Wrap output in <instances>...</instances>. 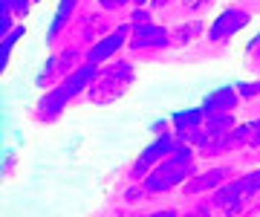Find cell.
<instances>
[{"instance_id": "cell-16", "label": "cell", "mask_w": 260, "mask_h": 217, "mask_svg": "<svg viewBox=\"0 0 260 217\" xmlns=\"http://www.w3.org/2000/svg\"><path fill=\"white\" fill-rule=\"evenodd\" d=\"M240 90H243L246 96H254V93L260 90V84H240Z\"/></svg>"}, {"instance_id": "cell-2", "label": "cell", "mask_w": 260, "mask_h": 217, "mask_svg": "<svg viewBox=\"0 0 260 217\" xmlns=\"http://www.w3.org/2000/svg\"><path fill=\"white\" fill-rule=\"evenodd\" d=\"M95 73H99V70H95V64H90V61H87V67L75 70V73H73L70 78H67L64 84H58L55 90H52V93H49L47 99H44V102H41V110H44L47 116L61 113V110H64V104L70 102V99H75V96H78V93L84 90V87L93 81Z\"/></svg>"}, {"instance_id": "cell-12", "label": "cell", "mask_w": 260, "mask_h": 217, "mask_svg": "<svg viewBox=\"0 0 260 217\" xmlns=\"http://www.w3.org/2000/svg\"><path fill=\"white\" fill-rule=\"evenodd\" d=\"M73 6H75V0H61V6H58V12H55V20H52V35H55L58 29L67 23V18H70Z\"/></svg>"}, {"instance_id": "cell-20", "label": "cell", "mask_w": 260, "mask_h": 217, "mask_svg": "<svg viewBox=\"0 0 260 217\" xmlns=\"http://www.w3.org/2000/svg\"><path fill=\"white\" fill-rule=\"evenodd\" d=\"M142 3H145V0H136V6H142Z\"/></svg>"}, {"instance_id": "cell-8", "label": "cell", "mask_w": 260, "mask_h": 217, "mask_svg": "<svg viewBox=\"0 0 260 217\" xmlns=\"http://www.w3.org/2000/svg\"><path fill=\"white\" fill-rule=\"evenodd\" d=\"M124 32H127V29L121 26V29H116L113 35H107V38H104L102 44H99V47L90 49L87 61H90V64H99V61H104V58H110L113 52H116V49H119L121 44H124Z\"/></svg>"}, {"instance_id": "cell-4", "label": "cell", "mask_w": 260, "mask_h": 217, "mask_svg": "<svg viewBox=\"0 0 260 217\" xmlns=\"http://www.w3.org/2000/svg\"><path fill=\"white\" fill-rule=\"evenodd\" d=\"M177 151V142L171 139V136H162V139H156L153 145H150L148 151L139 157V162H136V168H133V177H142L145 171L150 168V165H156V162H162L168 157V153Z\"/></svg>"}, {"instance_id": "cell-15", "label": "cell", "mask_w": 260, "mask_h": 217, "mask_svg": "<svg viewBox=\"0 0 260 217\" xmlns=\"http://www.w3.org/2000/svg\"><path fill=\"white\" fill-rule=\"evenodd\" d=\"M145 23H148V15H145L142 9H136L133 12V26H145Z\"/></svg>"}, {"instance_id": "cell-1", "label": "cell", "mask_w": 260, "mask_h": 217, "mask_svg": "<svg viewBox=\"0 0 260 217\" xmlns=\"http://www.w3.org/2000/svg\"><path fill=\"white\" fill-rule=\"evenodd\" d=\"M194 153H191V148H177L174 153H168L165 160L156 165V171L150 174L148 179H145V185H148L150 194H156V191H168L174 189V185H179L182 179L191 177V171H194Z\"/></svg>"}, {"instance_id": "cell-18", "label": "cell", "mask_w": 260, "mask_h": 217, "mask_svg": "<svg viewBox=\"0 0 260 217\" xmlns=\"http://www.w3.org/2000/svg\"><path fill=\"white\" fill-rule=\"evenodd\" d=\"M205 0H185V6H191V9H197V6H203Z\"/></svg>"}, {"instance_id": "cell-10", "label": "cell", "mask_w": 260, "mask_h": 217, "mask_svg": "<svg viewBox=\"0 0 260 217\" xmlns=\"http://www.w3.org/2000/svg\"><path fill=\"white\" fill-rule=\"evenodd\" d=\"M234 104H237L234 90H217V93L208 96V102L203 104V110L205 113H229V110H234Z\"/></svg>"}, {"instance_id": "cell-14", "label": "cell", "mask_w": 260, "mask_h": 217, "mask_svg": "<svg viewBox=\"0 0 260 217\" xmlns=\"http://www.w3.org/2000/svg\"><path fill=\"white\" fill-rule=\"evenodd\" d=\"M26 6H29V0H3V9H9V12H26Z\"/></svg>"}, {"instance_id": "cell-3", "label": "cell", "mask_w": 260, "mask_h": 217, "mask_svg": "<svg viewBox=\"0 0 260 217\" xmlns=\"http://www.w3.org/2000/svg\"><path fill=\"white\" fill-rule=\"evenodd\" d=\"M257 191H260V171H251V174L234 179V182H229V185H223V189L217 191V194H214V206L229 211V214H234V211H240V208L251 200V194H257Z\"/></svg>"}, {"instance_id": "cell-17", "label": "cell", "mask_w": 260, "mask_h": 217, "mask_svg": "<svg viewBox=\"0 0 260 217\" xmlns=\"http://www.w3.org/2000/svg\"><path fill=\"white\" fill-rule=\"evenodd\" d=\"M124 0H102V6L104 9H116V6H121Z\"/></svg>"}, {"instance_id": "cell-9", "label": "cell", "mask_w": 260, "mask_h": 217, "mask_svg": "<svg viewBox=\"0 0 260 217\" xmlns=\"http://www.w3.org/2000/svg\"><path fill=\"white\" fill-rule=\"evenodd\" d=\"M229 145H260V119H254V122L232 131L225 136V148H229Z\"/></svg>"}, {"instance_id": "cell-11", "label": "cell", "mask_w": 260, "mask_h": 217, "mask_svg": "<svg viewBox=\"0 0 260 217\" xmlns=\"http://www.w3.org/2000/svg\"><path fill=\"white\" fill-rule=\"evenodd\" d=\"M225 174H229L225 168H211V171H205L203 177H194V179H191L188 191H191V194H200V191H211V189H217V185H220V182L225 179Z\"/></svg>"}, {"instance_id": "cell-5", "label": "cell", "mask_w": 260, "mask_h": 217, "mask_svg": "<svg viewBox=\"0 0 260 217\" xmlns=\"http://www.w3.org/2000/svg\"><path fill=\"white\" fill-rule=\"evenodd\" d=\"M249 20V15L243 9H229V12H223L220 18L214 20V26L208 29V38L211 41H223V38H229V35H234L237 29L243 26Z\"/></svg>"}, {"instance_id": "cell-7", "label": "cell", "mask_w": 260, "mask_h": 217, "mask_svg": "<svg viewBox=\"0 0 260 217\" xmlns=\"http://www.w3.org/2000/svg\"><path fill=\"white\" fill-rule=\"evenodd\" d=\"M127 81H130V64H116L110 73H104V76H102V81L95 84V90H99V93L113 90V96H116L121 87L127 84Z\"/></svg>"}, {"instance_id": "cell-13", "label": "cell", "mask_w": 260, "mask_h": 217, "mask_svg": "<svg viewBox=\"0 0 260 217\" xmlns=\"http://www.w3.org/2000/svg\"><path fill=\"white\" fill-rule=\"evenodd\" d=\"M20 35H23V26H18V29H12V32H6V38H3V64H6V58H9V47L20 38Z\"/></svg>"}, {"instance_id": "cell-6", "label": "cell", "mask_w": 260, "mask_h": 217, "mask_svg": "<svg viewBox=\"0 0 260 217\" xmlns=\"http://www.w3.org/2000/svg\"><path fill=\"white\" fill-rule=\"evenodd\" d=\"M133 49H153V47H168V32L162 26H153V23H145V26H136L133 32V41H130Z\"/></svg>"}, {"instance_id": "cell-19", "label": "cell", "mask_w": 260, "mask_h": 217, "mask_svg": "<svg viewBox=\"0 0 260 217\" xmlns=\"http://www.w3.org/2000/svg\"><path fill=\"white\" fill-rule=\"evenodd\" d=\"M153 3H156V6H162V3H168V0H153Z\"/></svg>"}]
</instances>
